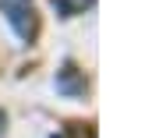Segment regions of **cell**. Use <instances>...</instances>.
<instances>
[{
    "label": "cell",
    "mask_w": 145,
    "mask_h": 138,
    "mask_svg": "<svg viewBox=\"0 0 145 138\" xmlns=\"http://www.w3.org/2000/svg\"><path fill=\"white\" fill-rule=\"evenodd\" d=\"M0 128H4V113H0Z\"/></svg>",
    "instance_id": "obj_2"
},
{
    "label": "cell",
    "mask_w": 145,
    "mask_h": 138,
    "mask_svg": "<svg viewBox=\"0 0 145 138\" xmlns=\"http://www.w3.org/2000/svg\"><path fill=\"white\" fill-rule=\"evenodd\" d=\"M53 4H57V11H60V14H82L85 7H92L96 0H53Z\"/></svg>",
    "instance_id": "obj_1"
}]
</instances>
